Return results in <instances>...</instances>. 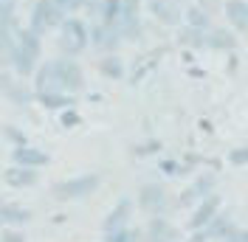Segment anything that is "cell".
Listing matches in <instances>:
<instances>
[{
    "label": "cell",
    "instance_id": "obj_1",
    "mask_svg": "<svg viewBox=\"0 0 248 242\" xmlns=\"http://www.w3.org/2000/svg\"><path fill=\"white\" fill-rule=\"evenodd\" d=\"M99 186H102V175H99V172H88V175H77V178L54 183V186H51V197H54L57 203L85 200V197H91Z\"/></svg>",
    "mask_w": 248,
    "mask_h": 242
},
{
    "label": "cell",
    "instance_id": "obj_2",
    "mask_svg": "<svg viewBox=\"0 0 248 242\" xmlns=\"http://www.w3.org/2000/svg\"><path fill=\"white\" fill-rule=\"evenodd\" d=\"M136 206H139L147 217H170L172 209H178L164 183H144V186H139Z\"/></svg>",
    "mask_w": 248,
    "mask_h": 242
},
{
    "label": "cell",
    "instance_id": "obj_3",
    "mask_svg": "<svg viewBox=\"0 0 248 242\" xmlns=\"http://www.w3.org/2000/svg\"><path fill=\"white\" fill-rule=\"evenodd\" d=\"M40 34H34V31H23L20 34V40H17L15 45V57H12V68H15L17 76H31L37 71V60H40Z\"/></svg>",
    "mask_w": 248,
    "mask_h": 242
},
{
    "label": "cell",
    "instance_id": "obj_4",
    "mask_svg": "<svg viewBox=\"0 0 248 242\" xmlns=\"http://www.w3.org/2000/svg\"><path fill=\"white\" fill-rule=\"evenodd\" d=\"M60 48L68 57H79L88 48V29L82 20H62L60 23Z\"/></svg>",
    "mask_w": 248,
    "mask_h": 242
},
{
    "label": "cell",
    "instance_id": "obj_5",
    "mask_svg": "<svg viewBox=\"0 0 248 242\" xmlns=\"http://www.w3.org/2000/svg\"><path fill=\"white\" fill-rule=\"evenodd\" d=\"M62 15L65 12H62L60 6H54V0H37L34 9H31V31L34 34H46L48 29L60 26L62 20H65Z\"/></svg>",
    "mask_w": 248,
    "mask_h": 242
},
{
    "label": "cell",
    "instance_id": "obj_6",
    "mask_svg": "<svg viewBox=\"0 0 248 242\" xmlns=\"http://www.w3.org/2000/svg\"><path fill=\"white\" fill-rule=\"evenodd\" d=\"M220 209H223V197L217 195V192L206 195L198 206L189 209L192 214H189V220H186V231H201V228H206L209 226V220H212Z\"/></svg>",
    "mask_w": 248,
    "mask_h": 242
},
{
    "label": "cell",
    "instance_id": "obj_7",
    "mask_svg": "<svg viewBox=\"0 0 248 242\" xmlns=\"http://www.w3.org/2000/svg\"><path fill=\"white\" fill-rule=\"evenodd\" d=\"M57 65V82H60V91L62 93H79L85 88V74H82V68H79L77 60H71V57H65V60H54Z\"/></svg>",
    "mask_w": 248,
    "mask_h": 242
},
{
    "label": "cell",
    "instance_id": "obj_8",
    "mask_svg": "<svg viewBox=\"0 0 248 242\" xmlns=\"http://www.w3.org/2000/svg\"><path fill=\"white\" fill-rule=\"evenodd\" d=\"M144 242H184V231L172 226L170 217H150L144 226Z\"/></svg>",
    "mask_w": 248,
    "mask_h": 242
},
{
    "label": "cell",
    "instance_id": "obj_9",
    "mask_svg": "<svg viewBox=\"0 0 248 242\" xmlns=\"http://www.w3.org/2000/svg\"><path fill=\"white\" fill-rule=\"evenodd\" d=\"M150 15L164 26H181L184 23V0H147Z\"/></svg>",
    "mask_w": 248,
    "mask_h": 242
},
{
    "label": "cell",
    "instance_id": "obj_10",
    "mask_svg": "<svg viewBox=\"0 0 248 242\" xmlns=\"http://www.w3.org/2000/svg\"><path fill=\"white\" fill-rule=\"evenodd\" d=\"M133 212H136V203L130 200V197H122L108 214H105V220H102V234H108V231H119V228H127L130 226V220H133Z\"/></svg>",
    "mask_w": 248,
    "mask_h": 242
},
{
    "label": "cell",
    "instance_id": "obj_11",
    "mask_svg": "<svg viewBox=\"0 0 248 242\" xmlns=\"http://www.w3.org/2000/svg\"><path fill=\"white\" fill-rule=\"evenodd\" d=\"M88 43H93V48H99V51H105V54H113V51L119 48V43H122V37H119L116 26L96 23V26L88 31Z\"/></svg>",
    "mask_w": 248,
    "mask_h": 242
},
{
    "label": "cell",
    "instance_id": "obj_12",
    "mask_svg": "<svg viewBox=\"0 0 248 242\" xmlns=\"http://www.w3.org/2000/svg\"><path fill=\"white\" fill-rule=\"evenodd\" d=\"M31 220H34L31 209L20 206V203H6V200L0 203V228H23Z\"/></svg>",
    "mask_w": 248,
    "mask_h": 242
},
{
    "label": "cell",
    "instance_id": "obj_13",
    "mask_svg": "<svg viewBox=\"0 0 248 242\" xmlns=\"http://www.w3.org/2000/svg\"><path fill=\"white\" fill-rule=\"evenodd\" d=\"M12 161H15L17 166H29V169H43L51 164V155H48L46 150H40V147H31V144H26V147H15V152H12Z\"/></svg>",
    "mask_w": 248,
    "mask_h": 242
},
{
    "label": "cell",
    "instance_id": "obj_14",
    "mask_svg": "<svg viewBox=\"0 0 248 242\" xmlns=\"http://www.w3.org/2000/svg\"><path fill=\"white\" fill-rule=\"evenodd\" d=\"M3 183L9 189H31L40 183V169H29V166H9L3 172Z\"/></svg>",
    "mask_w": 248,
    "mask_h": 242
},
{
    "label": "cell",
    "instance_id": "obj_15",
    "mask_svg": "<svg viewBox=\"0 0 248 242\" xmlns=\"http://www.w3.org/2000/svg\"><path fill=\"white\" fill-rule=\"evenodd\" d=\"M223 15L237 34H248V3L246 0H223Z\"/></svg>",
    "mask_w": 248,
    "mask_h": 242
},
{
    "label": "cell",
    "instance_id": "obj_16",
    "mask_svg": "<svg viewBox=\"0 0 248 242\" xmlns=\"http://www.w3.org/2000/svg\"><path fill=\"white\" fill-rule=\"evenodd\" d=\"M234 226H237V223L232 220V214L220 209V212H217L215 217L209 220V226L203 228V231H206V237H209V242H212V240H215V242H220V240H226V237L232 234V231H234Z\"/></svg>",
    "mask_w": 248,
    "mask_h": 242
},
{
    "label": "cell",
    "instance_id": "obj_17",
    "mask_svg": "<svg viewBox=\"0 0 248 242\" xmlns=\"http://www.w3.org/2000/svg\"><path fill=\"white\" fill-rule=\"evenodd\" d=\"M206 48L209 51H234L237 48V34L229 29H212L206 31Z\"/></svg>",
    "mask_w": 248,
    "mask_h": 242
},
{
    "label": "cell",
    "instance_id": "obj_18",
    "mask_svg": "<svg viewBox=\"0 0 248 242\" xmlns=\"http://www.w3.org/2000/svg\"><path fill=\"white\" fill-rule=\"evenodd\" d=\"M37 102L46 110H68V107H74V96L71 93L51 91V93H37Z\"/></svg>",
    "mask_w": 248,
    "mask_h": 242
},
{
    "label": "cell",
    "instance_id": "obj_19",
    "mask_svg": "<svg viewBox=\"0 0 248 242\" xmlns=\"http://www.w3.org/2000/svg\"><path fill=\"white\" fill-rule=\"evenodd\" d=\"M102 242H144V228L127 226L119 231H108V234H102Z\"/></svg>",
    "mask_w": 248,
    "mask_h": 242
},
{
    "label": "cell",
    "instance_id": "obj_20",
    "mask_svg": "<svg viewBox=\"0 0 248 242\" xmlns=\"http://www.w3.org/2000/svg\"><path fill=\"white\" fill-rule=\"evenodd\" d=\"M184 20H186V26H192V29H201V31L212 29V17L206 15L201 6H189V9H184Z\"/></svg>",
    "mask_w": 248,
    "mask_h": 242
},
{
    "label": "cell",
    "instance_id": "obj_21",
    "mask_svg": "<svg viewBox=\"0 0 248 242\" xmlns=\"http://www.w3.org/2000/svg\"><path fill=\"white\" fill-rule=\"evenodd\" d=\"M178 43L186 48H206V31L192 29V26H184L178 31Z\"/></svg>",
    "mask_w": 248,
    "mask_h": 242
},
{
    "label": "cell",
    "instance_id": "obj_22",
    "mask_svg": "<svg viewBox=\"0 0 248 242\" xmlns=\"http://www.w3.org/2000/svg\"><path fill=\"white\" fill-rule=\"evenodd\" d=\"M99 15H102V23L116 26V20L122 17V0H99Z\"/></svg>",
    "mask_w": 248,
    "mask_h": 242
},
{
    "label": "cell",
    "instance_id": "obj_23",
    "mask_svg": "<svg viewBox=\"0 0 248 242\" xmlns=\"http://www.w3.org/2000/svg\"><path fill=\"white\" fill-rule=\"evenodd\" d=\"M99 71L108 76V79H122L124 76V62L116 54H108L105 60H99Z\"/></svg>",
    "mask_w": 248,
    "mask_h": 242
},
{
    "label": "cell",
    "instance_id": "obj_24",
    "mask_svg": "<svg viewBox=\"0 0 248 242\" xmlns=\"http://www.w3.org/2000/svg\"><path fill=\"white\" fill-rule=\"evenodd\" d=\"M192 186H195L203 197L212 195V192H217V175H215V172H198V175H195V181H192Z\"/></svg>",
    "mask_w": 248,
    "mask_h": 242
},
{
    "label": "cell",
    "instance_id": "obj_25",
    "mask_svg": "<svg viewBox=\"0 0 248 242\" xmlns=\"http://www.w3.org/2000/svg\"><path fill=\"white\" fill-rule=\"evenodd\" d=\"M201 200H203V195L195 189V186H192V183H189L184 192L175 197V206H178V209H192V206H198Z\"/></svg>",
    "mask_w": 248,
    "mask_h": 242
},
{
    "label": "cell",
    "instance_id": "obj_26",
    "mask_svg": "<svg viewBox=\"0 0 248 242\" xmlns=\"http://www.w3.org/2000/svg\"><path fill=\"white\" fill-rule=\"evenodd\" d=\"M0 136H3V141H9L12 147H26V144H29L26 133H23L20 127H15V124H6V127L0 130Z\"/></svg>",
    "mask_w": 248,
    "mask_h": 242
},
{
    "label": "cell",
    "instance_id": "obj_27",
    "mask_svg": "<svg viewBox=\"0 0 248 242\" xmlns=\"http://www.w3.org/2000/svg\"><path fill=\"white\" fill-rule=\"evenodd\" d=\"M6 99H12L15 105H29V102H31V93L26 91L20 82H15V85H12V91L6 93Z\"/></svg>",
    "mask_w": 248,
    "mask_h": 242
},
{
    "label": "cell",
    "instance_id": "obj_28",
    "mask_svg": "<svg viewBox=\"0 0 248 242\" xmlns=\"http://www.w3.org/2000/svg\"><path fill=\"white\" fill-rule=\"evenodd\" d=\"M161 150V141H144V144H139V147H133V155L136 158H147V155H155V152Z\"/></svg>",
    "mask_w": 248,
    "mask_h": 242
},
{
    "label": "cell",
    "instance_id": "obj_29",
    "mask_svg": "<svg viewBox=\"0 0 248 242\" xmlns=\"http://www.w3.org/2000/svg\"><path fill=\"white\" fill-rule=\"evenodd\" d=\"M229 164L232 166H248V144L237 147V150H229Z\"/></svg>",
    "mask_w": 248,
    "mask_h": 242
},
{
    "label": "cell",
    "instance_id": "obj_30",
    "mask_svg": "<svg viewBox=\"0 0 248 242\" xmlns=\"http://www.w3.org/2000/svg\"><path fill=\"white\" fill-rule=\"evenodd\" d=\"M0 242H29L23 228H0Z\"/></svg>",
    "mask_w": 248,
    "mask_h": 242
},
{
    "label": "cell",
    "instance_id": "obj_31",
    "mask_svg": "<svg viewBox=\"0 0 248 242\" xmlns=\"http://www.w3.org/2000/svg\"><path fill=\"white\" fill-rule=\"evenodd\" d=\"M15 20V3H3L0 0V29H9Z\"/></svg>",
    "mask_w": 248,
    "mask_h": 242
},
{
    "label": "cell",
    "instance_id": "obj_32",
    "mask_svg": "<svg viewBox=\"0 0 248 242\" xmlns=\"http://www.w3.org/2000/svg\"><path fill=\"white\" fill-rule=\"evenodd\" d=\"M60 124H62V127H68V130H71V127H77V124H82V116H79V113L74 110V107H68V110H62Z\"/></svg>",
    "mask_w": 248,
    "mask_h": 242
},
{
    "label": "cell",
    "instance_id": "obj_33",
    "mask_svg": "<svg viewBox=\"0 0 248 242\" xmlns=\"http://www.w3.org/2000/svg\"><path fill=\"white\" fill-rule=\"evenodd\" d=\"M220 242H248V228L243 226H234V231L226 237V240H220Z\"/></svg>",
    "mask_w": 248,
    "mask_h": 242
},
{
    "label": "cell",
    "instance_id": "obj_34",
    "mask_svg": "<svg viewBox=\"0 0 248 242\" xmlns=\"http://www.w3.org/2000/svg\"><path fill=\"white\" fill-rule=\"evenodd\" d=\"M198 6H201V9H203L209 17H212V15H217V12L223 9V0H201Z\"/></svg>",
    "mask_w": 248,
    "mask_h": 242
},
{
    "label": "cell",
    "instance_id": "obj_35",
    "mask_svg": "<svg viewBox=\"0 0 248 242\" xmlns=\"http://www.w3.org/2000/svg\"><path fill=\"white\" fill-rule=\"evenodd\" d=\"M54 6H60L62 12H77L85 6V0H54Z\"/></svg>",
    "mask_w": 248,
    "mask_h": 242
},
{
    "label": "cell",
    "instance_id": "obj_36",
    "mask_svg": "<svg viewBox=\"0 0 248 242\" xmlns=\"http://www.w3.org/2000/svg\"><path fill=\"white\" fill-rule=\"evenodd\" d=\"M141 9V0H122V12H127V15H139Z\"/></svg>",
    "mask_w": 248,
    "mask_h": 242
},
{
    "label": "cell",
    "instance_id": "obj_37",
    "mask_svg": "<svg viewBox=\"0 0 248 242\" xmlns=\"http://www.w3.org/2000/svg\"><path fill=\"white\" fill-rule=\"evenodd\" d=\"M184 242H209V237H206V231H189V237H184Z\"/></svg>",
    "mask_w": 248,
    "mask_h": 242
},
{
    "label": "cell",
    "instance_id": "obj_38",
    "mask_svg": "<svg viewBox=\"0 0 248 242\" xmlns=\"http://www.w3.org/2000/svg\"><path fill=\"white\" fill-rule=\"evenodd\" d=\"M12 85H15V82H12V76H9V74H0V93H3V96L12 91Z\"/></svg>",
    "mask_w": 248,
    "mask_h": 242
},
{
    "label": "cell",
    "instance_id": "obj_39",
    "mask_svg": "<svg viewBox=\"0 0 248 242\" xmlns=\"http://www.w3.org/2000/svg\"><path fill=\"white\" fill-rule=\"evenodd\" d=\"M96 3H99V0H85V6H91V9L96 6Z\"/></svg>",
    "mask_w": 248,
    "mask_h": 242
},
{
    "label": "cell",
    "instance_id": "obj_40",
    "mask_svg": "<svg viewBox=\"0 0 248 242\" xmlns=\"http://www.w3.org/2000/svg\"><path fill=\"white\" fill-rule=\"evenodd\" d=\"M3 3H15V0H3Z\"/></svg>",
    "mask_w": 248,
    "mask_h": 242
},
{
    "label": "cell",
    "instance_id": "obj_41",
    "mask_svg": "<svg viewBox=\"0 0 248 242\" xmlns=\"http://www.w3.org/2000/svg\"><path fill=\"white\" fill-rule=\"evenodd\" d=\"M0 203H3V192H0Z\"/></svg>",
    "mask_w": 248,
    "mask_h": 242
}]
</instances>
